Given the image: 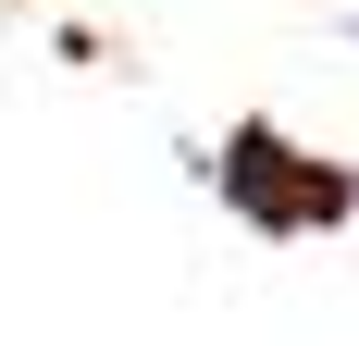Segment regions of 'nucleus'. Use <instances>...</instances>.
I'll return each instance as SVG.
<instances>
[{
  "instance_id": "obj_1",
  "label": "nucleus",
  "mask_w": 359,
  "mask_h": 346,
  "mask_svg": "<svg viewBox=\"0 0 359 346\" xmlns=\"http://www.w3.org/2000/svg\"><path fill=\"white\" fill-rule=\"evenodd\" d=\"M211 186L236 223H260V235H323V223H347V173H323L310 148H285L273 124H236V137L211 148Z\"/></svg>"
}]
</instances>
